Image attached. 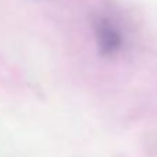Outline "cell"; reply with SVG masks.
I'll use <instances>...</instances> for the list:
<instances>
[{
    "mask_svg": "<svg viewBox=\"0 0 157 157\" xmlns=\"http://www.w3.org/2000/svg\"><path fill=\"white\" fill-rule=\"evenodd\" d=\"M95 39L103 56H114L122 48L124 38L120 28L109 18H99L95 22Z\"/></svg>",
    "mask_w": 157,
    "mask_h": 157,
    "instance_id": "6da1fadb",
    "label": "cell"
}]
</instances>
